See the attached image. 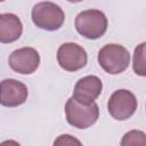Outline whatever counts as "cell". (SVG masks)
Returning a JSON list of instances; mask_svg holds the SVG:
<instances>
[{"label":"cell","instance_id":"1","mask_svg":"<svg viewBox=\"0 0 146 146\" xmlns=\"http://www.w3.org/2000/svg\"><path fill=\"white\" fill-rule=\"evenodd\" d=\"M66 121L74 128L87 129L96 123L99 116V108L95 102L86 103L70 97L65 104Z\"/></svg>","mask_w":146,"mask_h":146},{"label":"cell","instance_id":"2","mask_svg":"<svg viewBox=\"0 0 146 146\" xmlns=\"http://www.w3.org/2000/svg\"><path fill=\"white\" fill-rule=\"evenodd\" d=\"M74 25L80 35L89 40H96L107 31L108 21L103 11L98 9H87L78 14Z\"/></svg>","mask_w":146,"mask_h":146},{"label":"cell","instance_id":"3","mask_svg":"<svg viewBox=\"0 0 146 146\" xmlns=\"http://www.w3.org/2000/svg\"><path fill=\"white\" fill-rule=\"evenodd\" d=\"M31 17L36 27L46 31H57L65 21L64 10L51 1H43L34 5Z\"/></svg>","mask_w":146,"mask_h":146},{"label":"cell","instance_id":"4","mask_svg":"<svg viewBox=\"0 0 146 146\" xmlns=\"http://www.w3.org/2000/svg\"><path fill=\"white\" fill-rule=\"evenodd\" d=\"M97 60L100 67L108 74H119L128 68L130 54L121 44L108 43L100 48Z\"/></svg>","mask_w":146,"mask_h":146},{"label":"cell","instance_id":"5","mask_svg":"<svg viewBox=\"0 0 146 146\" xmlns=\"http://www.w3.org/2000/svg\"><path fill=\"white\" fill-rule=\"evenodd\" d=\"M138 106L136 96L127 89H119L114 91L107 103V110L110 115L117 120L124 121L131 117Z\"/></svg>","mask_w":146,"mask_h":146},{"label":"cell","instance_id":"6","mask_svg":"<svg viewBox=\"0 0 146 146\" xmlns=\"http://www.w3.org/2000/svg\"><path fill=\"white\" fill-rule=\"evenodd\" d=\"M57 62L59 66L68 72L83 68L88 62L87 51L83 47L74 42H65L57 50Z\"/></svg>","mask_w":146,"mask_h":146},{"label":"cell","instance_id":"7","mask_svg":"<svg viewBox=\"0 0 146 146\" xmlns=\"http://www.w3.org/2000/svg\"><path fill=\"white\" fill-rule=\"evenodd\" d=\"M10 68L19 74H32L40 65V55L32 47L14 50L8 58Z\"/></svg>","mask_w":146,"mask_h":146},{"label":"cell","instance_id":"8","mask_svg":"<svg viewBox=\"0 0 146 146\" xmlns=\"http://www.w3.org/2000/svg\"><path fill=\"white\" fill-rule=\"evenodd\" d=\"M27 87L16 79H5L0 82V105L17 107L27 99Z\"/></svg>","mask_w":146,"mask_h":146},{"label":"cell","instance_id":"9","mask_svg":"<svg viewBox=\"0 0 146 146\" xmlns=\"http://www.w3.org/2000/svg\"><path fill=\"white\" fill-rule=\"evenodd\" d=\"M102 80L96 75H87L75 83L73 97L86 103H91L98 98V96L102 94Z\"/></svg>","mask_w":146,"mask_h":146},{"label":"cell","instance_id":"10","mask_svg":"<svg viewBox=\"0 0 146 146\" xmlns=\"http://www.w3.org/2000/svg\"><path fill=\"white\" fill-rule=\"evenodd\" d=\"M23 24L17 15L11 13L0 14V42L11 43L21 38Z\"/></svg>","mask_w":146,"mask_h":146},{"label":"cell","instance_id":"11","mask_svg":"<svg viewBox=\"0 0 146 146\" xmlns=\"http://www.w3.org/2000/svg\"><path fill=\"white\" fill-rule=\"evenodd\" d=\"M145 42H141L140 44L137 46L133 52V71L136 74L140 76H145L146 74V68H145Z\"/></svg>","mask_w":146,"mask_h":146},{"label":"cell","instance_id":"12","mask_svg":"<svg viewBox=\"0 0 146 146\" xmlns=\"http://www.w3.org/2000/svg\"><path fill=\"white\" fill-rule=\"evenodd\" d=\"M145 137L146 136L143 131L131 130L123 136V138L121 140V145H136V144L145 145V143H146Z\"/></svg>","mask_w":146,"mask_h":146},{"label":"cell","instance_id":"13","mask_svg":"<svg viewBox=\"0 0 146 146\" xmlns=\"http://www.w3.org/2000/svg\"><path fill=\"white\" fill-rule=\"evenodd\" d=\"M73 144L81 145V141L78 140V139H75L74 137H72L70 135H60L54 141V145H73Z\"/></svg>","mask_w":146,"mask_h":146},{"label":"cell","instance_id":"14","mask_svg":"<svg viewBox=\"0 0 146 146\" xmlns=\"http://www.w3.org/2000/svg\"><path fill=\"white\" fill-rule=\"evenodd\" d=\"M68 2H72V3H78V2H81L83 0H67Z\"/></svg>","mask_w":146,"mask_h":146},{"label":"cell","instance_id":"15","mask_svg":"<svg viewBox=\"0 0 146 146\" xmlns=\"http://www.w3.org/2000/svg\"><path fill=\"white\" fill-rule=\"evenodd\" d=\"M2 1H5V0H0V2H2Z\"/></svg>","mask_w":146,"mask_h":146}]
</instances>
